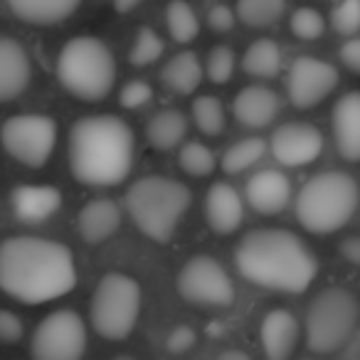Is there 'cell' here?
<instances>
[{
  "instance_id": "obj_1",
  "label": "cell",
  "mask_w": 360,
  "mask_h": 360,
  "mask_svg": "<svg viewBox=\"0 0 360 360\" xmlns=\"http://www.w3.org/2000/svg\"><path fill=\"white\" fill-rule=\"evenodd\" d=\"M77 284L75 257L65 245L42 237H11L0 245V291L22 304H45Z\"/></svg>"
},
{
  "instance_id": "obj_2",
  "label": "cell",
  "mask_w": 360,
  "mask_h": 360,
  "mask_svg": "<svg viewBox=\"0 0 360 360\" xmlns=\"http://www.w3.org/2000/svg\"><path fill=\"white\" fill-rule=\"evenodd\" d=\"M240 274L255 286L284 294H301L316 279V257L289 230L264 227L242 237L235 250Z\"/></svg>"
},
{
  "instance_id": "obj_3",
  "label": "cell",
  "mask_w": 360,
  "mask_h": 360,
  "mask_svg": "<svg viewBox=\"0 0 360 360\" xmlns=\"http://www.w3.org/2000/svg\"><path fill=\"white\" fill-rule=\"evenodd\" d=\"M134 131L114 114L79 119L70 131V168L79 183L111 188L131 173Z\"/></svg>"
},
{
  "instance_id": "obj_4",
  "label": "cell",
  "mask_w": 360,
  "mask_h": 360,
  "mask_svg": "<svg viewBox=\"0 0 360 360\" xmlns=\"http://www.w3.org/2000/svg\"><path fill=\"white\" fill-rule=\"evenodd\" d=\"M360 188L353 175L343 170H326L304 183L296 195V220L314 235L338 232L355 215Z\"/></svg>"
},
{
  "instance_id": "obj_5",
  "label": "cell",
  "mask_w": 360,
  "mask_h": 360,
  "mask_svg": "<svg viewBox=\"0 0 360 360\" xmlns=\"http://www.w3.org/2000/svg\"><path fill=\"white\" fill-rule=\"evenodd\" d=\"M191 191L165 175H146L126 191V210L134 225L155 242H168L191 207Z\"/></svg>"
},
{
  "instance_id": "obj_6",
  "label": "cell",
  "mask_w": 360,
  "mask_h": 360,
  "mask_svg": "<svg viewBox=\"0 0 360 360\" xmlns=\"http://www.w3.org/2000/svg\"><path fill=\"white\" fill-rule=\"evenodd\" d=\"M57 79L82 101L106 99L116 82L114 52L99 37H72L57 57Z\"/></svg>"
},
{
  "instance_id": "obj_7",
  "label": "cell",
  "mask_w": 360,
  "mask_h": 360,
  "mask_svg": "<svg viewBox=\"0 0 360 360\" xmlns=\"http://www.w3.org/2000/svg\"><path fill=\"white\" fill-rule=\"evenodd\" d=\"M360 321V304L348 289L328 286L306 311V348L328 355L348 343Z\"/></svg>"
},
{
  "instance_id": "obj_8",
  "label": "cell",
  "mask_w": 360,
  "mask_h": 360,
  "mask_svg": "<svg viewBox=\"0 0 360 360\" xmlns=\"http://www.w3.org/2000/svg\"><path fill=\"white\" fill-rule=\"evenodd\" d=\"M141 314V286L119 271L104 274L91 294L89 319L106 340H124L136 328Z\"/></svg>"
},
{
  "instance_id": "obj_9",
  "label": "cell",
  "mask_w": 360,
  "mask_h": 360,
  "mask_svg": "<svg viewBox=\"0 0 360 360\" xmlns=\"http://www.w3.org/2000/svg\"><path fill=\"white\" fill-rule=\"evenodd\" d=\"M0 143L11 158L27 168H42L57 143V124L50 116L20 114L11 116L0 129Z\"/></svg>"
},
{
  "instance_id": "obj_10",
  "label": "cell",
  "mask_w": 360,
  "mask_h": 360,
  "mask_svg": "<svg viewBox=\"0 0 360 360\" xmlns=\"http://www.w3.org/2000/svg\"><path fill=\"white\" fill-rule=\"evenodd\" d=\"M178 294L193 306L227 309L235 301V284L220 262L207 255H195L178 271Z\"/></svg>"
},
{
  "instance_id": "obj_11",
  "label": "cell",
  "mask_w": 360,
  "mask_h": 360,
  "mask_svg": "<svg viewBox=\"0 0 360 360\" xmlns=\"http://www.w3.org/2000/svg\"><path fill=\"white\" fill-rule=\"evenodd\" d=\"M86 350V328L79 314L70 309L52 311L40 321L30 340V353L37 360H77Z\"/></svg>"
},
{
  "instance_id": "obj_12",
  "label": "cell",
  "mask_w": 360,
  "mask_h": 360,
  "mask_svg": "<svg viewBox=\"0 0 360 360\" xmlns=\"http://www.w3.org/2000/svg\"><path fill=\"white\" fill-rule=\"evenodd\" d=\"M338 86V70L319 57L294 60L286 79V94L296 109H311L321 104Z\"/></svg>"
},
{
  "instance_id": "obj_13",
  "label": "cell",
  "mask_w": 360,
  "mask_h": 360,
  "mask_svg": "<svg viewBox=\"0 0 360 360\" xmlns=\"http://www.w3.org/2000/svg\"><path fill=\"white\" fill-rule=\"evenodd\" d=\"M269 148L276 163L286 168H299L319 158L323 150V136L316 126L304 124V121H289L271 134Z\"/></svg>"
},
{
  "instance_id": "obj_14",
  "label": "cell",
  "mask_w": 360,
  "mask_h": 360,
  "mask_svg": "<svg viewBox=\"0 0 360 360\" xmlns=\"http://www.w3.org/2000/svg\"><path fill=\"white\" fill-rule=\"evenodd\" d=\"M245 198L250 207L259 215H276L286 207L291 198V183L276 168L255 173L245 186Z\"/></svg>"
},
{
  "instance_id": "obj_15",
  "label": "cell",
  "mask_w": 360,
  "mask_h": 360,
  "mask_svg": "<svg viewBox=\"0 0 360 360\" xmlns=\"http://www.w3.org/2000/svg\"><path fill=\"white\" fill-rule=\"evenodd\" d=\"M335 150L345 160H360V91H348L330 111Z\"/></svg>"
},
{
  "instance_id": "obj_16",
  "label": "cell",
  "mask_w": 360,
  "mask_h": 360,
  "mask_svg": "<svg viewBox=\"0 0 360 360\" xmlns=\"http://www.w3.org/2000/svg\"><path fill=\"white\" fill-rule=\"evenodd\" d=\"M32 67L27 50L13 37H0V101H13L27 89Z\"/></svg>"
},
{
  "instance_id": "obj_17",
  "label": "cell",
  "mask_w": 360,
  "mask_h": 360,
  "mask_svg": "<svg viewBox=\"0 0 360 360\" xmlns=\"http://www.w3.org/2000/svg\"><path fill=\"white\" fill-rule=\"evenodd\" d=\"M232 111L240 124L250 126V129H264L279 116L281 99L274 89L262 84L245 86L232 101Z\"/></svg>"
},
{
  "instance_id": "obj_18",
  "label": "cell",
  "mask_w": 360,
  "mask_h": 360,
  "mask_svg": "<svg viewBox=\"0 0 360 360\" xmlns=\"http://www.w3.org/2000/svg\"><path fill=\"white\" fill-rule=\"evenodd\" d=\"M205 217L210 230L217 232V235L237 232L242 225V217H245V205H242L240 193L230 183H215L205 198Z\"/></svg>"
},
{
  "instance_id": "obj_19",
  "label": "cell",
  "mask_w": 360,
  "mask_h": 360,
  "mask_svg": "<svg viewBox=\"0 0 360 360\" xmlns=\"http://www.w3.org/2000/svg\"><path fill=\"white\" fill-rule=\"evenodd\" d=\"M259 340L266 358L271 360L289 358L296 348V340H299V323H296L294 314H289L286 309L269 311L264 316V321H262Z\"/></svg>"
},
{
  "instance_id": "obj_20",
  "label": "cell",
  "mask_w": 360,
  "mask_h": 360,
  "mask_svg": "<svg viewBox=\"0 0 360 360\" xmlns=\"http://www.w3.org/2000/svg\"><path fill=\"white\" fill-rule=\"evenodd\" d=\"M119 225L121 210L109 198H96V200L86 202L77 215V232L89 245H99V242L109 240L119 230Z\"/></svg>"
},
{
  "instance_id": "obj_21",
  "label": "cell",
  "mask_w": 360,
  "mask_h": 360,
  "mask_svg": "<svg viewBox=\"0 0 360 360\" xmlns=\"http://www.w3.org/2000/svg\"><path fill=\"white\" fill-rule=\"evenodd\" d=\"M13 210L27 225L52 217L62 205V193L52 186H20L13 191Z\"/></svg>"
},
{
  "instance_id": "obj_22",
  "label": "cell",
  "mask_w": 360,
  "mask_h": 360,
  "mask_svg": "<svg viewBox=\"0 0 360 360\" xmlns=\"http://www.w3.org/2000/svg\"><path fill=\"white\" fill-rule=\"evenodd\" d=\"M160 82H163L170 91H175V94H180V96L193 94L202 82L200 57L191 50L170 57L168 65L160 70Z\"/></svg>"
},
{
  "instance_id": "obj_23",
  "label": "cell",
  "mask_w": 360,
  "mask_h": 360,
  "mask_svg": "<svg viewBox=\"0 0 360 360\" xmlns=\"http://www.w3.org/2000/svg\"><path fill=\"white\" fill-rule=\"evenodd\" d=\"M11 11L30 25H52L77 11L82 0H6Z\"/></svg>"
},
{
  "instance_id": "obj_24",
  "label": "cell",
  "mask_w": 360,
  "mask_h": 360,
  "mask_svg": "<svg viewBox=\"0 0 360 360\" xmlns=\"http://www.w3.org/2000/svg\"><path fill=\"white\" fill-rule=\"evenodd\" d=\"M188 134V119L178 109H163L148 121L146 139L153 148L173 150Z\"/></svg>"
},
{
  "instance_id": "obj_25",
  "label": "cell",
  "mask_w": 360,
  "mask_h": 360,
  "mask_svg": "<svg viewBox=\"0 0 360 360\" xmlns=\"http://www.w3.org/2000/svg\"><path fill=\"white\" fill-rule=\"evenodd\" d=\"M242 70L257 79H271L281 72V50L274 40H255L242 57Z\"/></svg>"
},
{
  "instance_id": "obj_26",
  "label": "cell",
  "mask_w": 360,
  "mask_h": 360,
  "mask_svg": "<svg viewBox=\"0 0 360 360\" xmlns=\"http://www.w3.org/2000/svg\"><path fill=\"white\" fill-rule=\"evenodd\" d=\"M165 25H168L170 37L180 45L193 42L200 32V22L188 0H170L165 8Z\"/></svg>"
},
{
  "instance_id": "obj_27",
  "label": "cell",
  "mask_w": 360,
  "mask_h": 360,
  "mask_svg": "<svg viewBox=\"0 0 360 360\" xmlns=\"http://www.w3.org/2000/svg\"><path fill=\"white\" fill-rule=\"evenodd\" d=\"M264 153H266V141L259 139V136H250V139H242L237 143H232L225 150V155H222L220 165L227 175H240L247 168H252Z\"/></svg>"
},
{
  "instance_id": "obj_28",
  "label": "cell",
  "mask_w": 360,
  "mask_h": 360,
  "mask_svg": "<svg viewBox=\"0 0 360 360\" xmlns=\"http://www.w3.org/2000/svg\"><path fill=\"white\" fill-rule=\"evenodd\" d=\"M286 0H237L235 15L247 27H269L284 15Z\"/></svg>"
},
{
  "instance_id": "obj_29",
  "label": "cell",
  "mask_w": 360,
  "mask_h": 360,
  "mask_svg": "<svg viewBox=\"0 0 360 360\" xmlns=\"http://www.w3.org/2000/svg\"><path fill=\"white\" fill-rule=\"evenodd\" d=\"M193 121H195L198 131L205 136H220L225 129V109H222L220 99L205 94L198 96L193 101Z\"/></svg>"
},
{
  "instance_id": "obj_30",
  "label": "cell",
  "mask_w": 360,
  "mask_h": 360,
  "mask_svg": "<svg viewBox=\"0 0 360 360\" xmlns=\"http://www.w3.org/2000/svg\"><path fill=\"white\" fill-rule=\"evenodd\" d=\"M178 160L180 168L186 170L188 175H195V178H205V175H210L217 168L215 153L205 143H200V141H191V143L183 146Z\"/></svg>"
},
{
  "instance_id": "obj_31",
  "label": "cell",
  "mask_w": 360,
  "mask_h": 360,
  "mask_svg": "<svg viewBox=\"0 0 360 360\" xmlns=\"http://www.w3.org/2000/svg\"><path fill=\"white\" fill-rule=\"evenodd\" d=\"M163 55V40L155 30L150 27H141L134 37V45H131L129 60L134 67H148L153 65L155 60H160Z\"/></svg>"
},
{
  "instance_id": "obj_32",
  "label": "cell",
  "mask_w": 360,
  "mask_h": 360,
  "mask_svg": "<svg viewBox=\"0 0 360 360\" xmlns=\"http://www.w3.org/2000/svg\"><path fill=\"white\" fill-rule=\"evenodd\" d=\"M289 27L299 40H319L326 32V20L314 8H299L289 20Z\"/></svg>"
},
{
  "instance_id": "obj_33",
  "label": "cell",
  "mask_w": 360,
  "mask_h": 360,
  "mask_svg": "<svg viewBox=\"0 0 360 360\" xmlns=\"http://www.w3.org/2000/svg\"><path fill=\"white\" fill-rule=\"evenodd\" d=\"M235 65H237L235 52L225 45H217V47H212L210 55H207L205 72H207V77H210V82L225 84V82H230L232 75H235Z\"/></svg>"
},
{
  "instance_id": "obj_34",
  "label": "cell",
  "mask_w": 360,
  "mask_h": 360,
  "mask_svg": "<svg viewBox=\"0 0 360 360\" xmlns=\"http://www.w3.org/2000/svg\"><path fill=\"white\" fill-rule=\"evenodd\" d=\"M330 25L338 35L353 37L360 30V0H340L330 13Z\"/></svg>"
},
{
  "instance_id": "obj_35",
  "label": "cell",
  "mask_w": 360,
  "mask_h": 360,
  "mask_svg": "<svg viewBox=\"0 0 360 360\" xmlns=\"http://www.w3.org/2000/svg\"><path fill=\"white\" fill-rule=\"evenodd\" d=\"M150 99H153V86L146 79H131L121 86L119 101L124 109H141V106H146Z\"/></svg>"
},
{
  "instance_id": "obj_36",
  "label": "cell",
  "mask_w": 360,
  "mask_h": 360,
  "mask_svg": "<svg viewBox=\"0 0 360 360\" xmlns=\"http://www.w3.org/2000/svg\"><path fill=\"white\" fill-rule=\"evenodd\" d=\"M22 321L18 319V314L13 311L0 309V343L6 345H15L22 338Z\"/></svg>"
},
{
  "instance_id": "obj_37",
  "label": "cell",
  "mask_w": 360,
  "mask_h": 360,
  "mask_svg": "<svg viewBox=\"0 0 360 360\" xmlns=\"http://www.w3.org/2000/svg\"><path fill=\"white\" fill-rule=\"evenodd\" d=\"M207 25L217 35H225L235 27V11H230L227 6H212L207 13Z\"/></svg>"
},
{
  "instance_id": "obj_38",
  "label": "cell",
  "mask_w": 360,
  "mask_h": 360,
  "mask_svg": "<svg viewBox=\"0 0 360 360\" xmlns=\"http://www.w3.org/2000/svg\"><path fill=\"white\" fill-rule=\"evenodd\" d=\"M195 345V330L188 326H180L168 335V350L170 353H186L188 348Z\"/></svg>"
},
{
  "instance_id": "obj_39",
  "label": "cell",
  "mask_w": 360,
  "mask_h": 360,
  "mask_svg": "<svg viewBox=\"0 0 360 360\" xmlns=\"http://www.w3.org/2000/svg\"><path fill=\"white\" fill-rule=\"evenodd\" d=\"M340 62L348 67L353 75H360V37H350L345 45H340Z\"/></svg>"
},
{
  "instance_id": "obj_40",
  "label": "cell",
  "mask_w": 360,
  "mask_h": 360,
  "mask_svg": "<svg viewBox=\"0 0 360 360\" xmlns=\"http://www.w3.org/2000/svg\"><path fill=\"white\" fill-rule=\"evenodd\" d=\"M340 255H343V259L350 262V264H360V235L345 237V240L340 242Z\"/></svg>"
},
{
  "instance_id": "obj_41",
  "label": "cell",
  "mask_w": 360,
  "mask_h": 360,
  "mask_svg": "<svg viewBox=\"0 0 360 360\" xmlns=\"http://www.w3.org/2000/svg\"><path fill=\"white\" fill-rule=\"evenodd\" d=\"M111 3L119 13H131L136 11V6H141V0H111Z\"/></svg>"
},
{
  "instance_id": "obj_42",
  "label": "cell",
  "mask_w": 360,
  "mask_h": 360,
  "mask_svg": "<svg viewBox=\"0 0 360 360\" xmlns=\"http://www.w3.org/2000/svg\"><path fill=\"white\" fill-rule=\"evenodd\" d=\"M220 360H230V358H235V360H247L250 355L247 353H242V350H222L220 355H217Z\"/></svg>"
}]
</instances>
